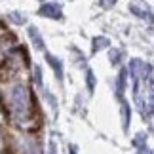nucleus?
<instances>
[{"label": "nucleus", "mask_w": 154, "mask_h": 154, "mask_svg": "<svg viewBox=\"0 0 154 154\" xmlns=\"http://www.w3.org/2000/svg\"><path fill=\"white\" fill-rule=\"evenodd\" d=\"M4 95V103L8 106L11 118L15 122H29L32 116V95L31 90L25 82H14V84H8L2 91Z\"/></svg>", "instance_id": "1"}, {"label": "nucleus", "mask_w": 154, "mask_h": 154, "mask_svg": "<svg viewBox=\"0 0 154 154\" xmlns=\"http://www.w3.org/2000/svg\"><path fill=\"white\" fill-rule=\"evenodd\" d=\"M48 61L51 63V67H55V70H57V76H61V65H59V61H57V59H53V57H50V55H48Z\"/></svg>", "instance_id": "4"}, {"label": "nucleus", "mask_w": 154, "mask_h": 154, "mask_svg": "<svg viewBox=\"0 0 154 154\" xmlns=\"http://www.w3.org/2000/svg\"><path fill=\"white\" fill-rule=\"evenodd\" d=\"M103 2H105V6H110L112 2H114V0H103Z\"/></svg>", "instance_id": "5"}, {"label": "nucleus", "mask_w": 154, "mask_h": 154, "mask_svg": "<svg viewBox=\"0 0 154 154\" xmlns=\"http://www.w3.org/2000/svg\"><path fill=\"white\" fill-rule=\"evenodd\" d=\"M15 146L21 154H40V146H38V141L32 137V135H17L15 137Z\"/></svg>", "instance_id": "2"}, {"label": "nucleus", "mask_w": 154, "mask_h": 154, "mask_svg": "<svg viewBox=\"0 0 154 154\" xmlns=\"http://www.w3.org/2000/svg\"><path fill=\"white\" fill-rule=\"evenodd\" d=\"M40 14L42 15H50V17H61V11H59L57 4H44L40 8Z\"/></svg>", "instance_id": "3"}]
</instances>
